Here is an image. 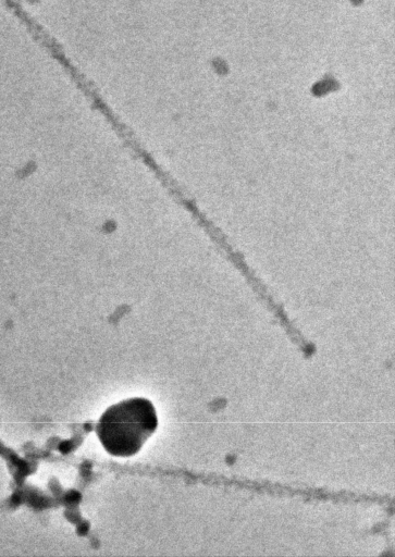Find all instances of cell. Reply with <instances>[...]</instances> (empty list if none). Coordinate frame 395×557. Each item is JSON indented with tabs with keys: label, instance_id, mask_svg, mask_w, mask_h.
<instances>
[{
	"label": "cell",
	"instance_id": "6da1fadb",
	"mask_svg": "<svg viewBox=\"0 0 395 557\" xmlns=\"http://www.w3.org/2000/svg\"><path fill=\"white\" fill-rule=\"evenodd\" d=\"M158 428L153 404L144 397L121 400L100 416L96 433L107 453L115 457L136 455Z\"/></svg>",
	"mask_w": 395,
	"mask_h": 557
}]
</instances>
